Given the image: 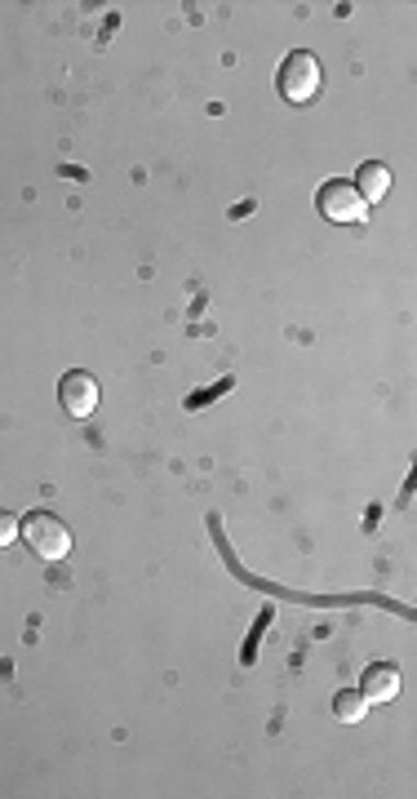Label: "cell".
I'll use <instances>...</instances> for the list:
<instances>
[{
  "instance_id": "cell-1",
  "label": "cell",
  "mask_w": 417,
  "mask_h": 799,
  "mask_svg": "<svg viewBox=\"0 0 417 799\" xmlns=\"http://www.w3.org/2000/svg\"><path fill=\"white\" fill-rule=\"evenodd\" d=\"M19 533H23V542H27V551L36 559H49V565H58V559L71 555V529L54 511H27L19 520Z\"/></svg>"
},
{
  "instance_id": "cell-2",
  "label": "cell",
  "mask_w": 417,
  "mask_h": 799,
  "mask_svg": "<svg viewBox=\"0 0 417 799\" xmlns=\"http://www.w3.org/2000/svg\"><path fill=\"white\" fill-rule=\"evenodd\" d=\"M320 85H324V67H320L315 54H306V49L285 54V62H280V71H276V90H280L285 103L306 107V103L320 94Z\"/></svg>"
},
{
  "instance_id": "cell-3",
  "label": "cell",
  "mask_w": 417,
  "mask_h": 799,
  "mask_svg": "<svg viewBox=\"0 0 417 799\" xmlns=\"http://www.w3.org/2000/svg\"><path fill=\"white\" fill-rule=\"evenodd\" d=\"M315 209H320L328 222H338V227H356V222H364V213H369V205H364V196L351 187V178H328V183L315 192Z\"/></svg>"
},
{
  "instance_id": "cell-4",
  "label": "cell",
  "mask_w": 417,
  "mask_h": 799,
  "mask_svg": "<svg viewBox=\"0 0 417 799\" xmlns=\"http://www.w3.org/2000/svg\"><path fill=\"white\" fill-rule=\"evenodd\" d=\"M99 399H103V391H99V378L94 373H85V369L62 373V382H58V405L71 418H90L99 409Z\"/></svg>"
},
{
  "instance_id": "cell-5",
  "label": "cell",
  "mask_w": 417,
  "mask_h": 799,
  "mask_svg": "<svg viewBox=\"0 0 417 799\" xmlns=\"http://www.w3.org/2000/svg\"><path fill=\"white\" fill-rule=\"evenodd\" d=\"M356 688L364 693V702H391L399 693V671L391 662H373V667H364Z\"/></svg>"
},
{
  "instance_id": "cell-6",
  "label": "cell",
  "mask_w": 417,
  "mask_h": 799,
  "mask_svg": "<svg viewBox=\"0 0 417 799\" xmlns=\"http://www.w3.org/2000/svg\"><path fill=\"white\" fill-rule=\"evenodd\" d=\"M351 187L364 196V205H378V200L391 192V170L382 165V160H369V165H360V170H356Z\"/></svg>"
},
{
  "instance_id": "cell-7",
  "label": "cell",
  "mask_w": 417,
  "mask_h": 799,
  "mask_svg": "<svg viewBox=\"0 0 417 799\" xmlns=\"http://www.w3.org/2000/svg\"><path fill=\"white\" fill-rule=\"evenodd\" d=\"M364 710H369V702H364V693H360V688H343L338 697H333V715H338L343 725H360Z\"/></svg>"
},
{
  "instance_id": "cell-8",
  "label": "cell",
  "mask_w": 417,
  "mask_h": 799,
  "mask_svg": "<svg viewBox=\"0 0 417 799\" xmlns=\"http://www.w3.org/2000/svg\"><path fill=\"white\" fill-rule=\"evenodd\" d=\"M10 542H19V520L10 511H0V546H10Z\"/></svg>"
}]
</instances>
